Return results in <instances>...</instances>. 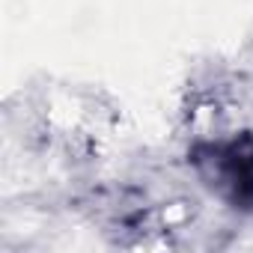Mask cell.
I'll return each instance as SVG.
<instances>
[{
	"mask_svg": "<svg viewBox=\"0 0 253 253\" xmlns=\"http://www.w3.org/2000/svg\"><path fill=\"white\" fill-rule=\"evenodd\" d=\"M191 167L200 182L238 211H253V134L206 140L191 149Z\"/></svg>",
	"mask_w": 253,
	"mask_h": 253,
	"instance_id": "cell-1",
	"label": "cell"
}]
</instances>
